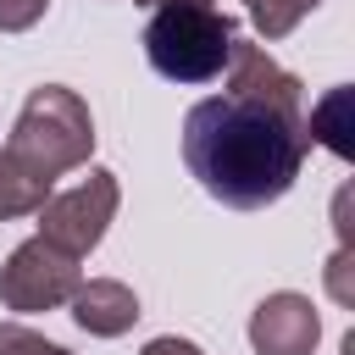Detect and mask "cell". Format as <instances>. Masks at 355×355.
Returning <instances> with one entry per match:
<instances>
[{"instance_id":"52a82bcc","label":"cell","mask_w":355,"mask_h":355,"mask_svg":"<svg viewBox=\"0 0 355 355\" xmlns=\"http://www.w3.org/2000/svg\"><path fill=\"white\" fill-rule=\"evenodd\" d=\"M227 94H250V100H266V105H277V111H305V89H300V78L288 72V67H277L261 44H250V39H233V50H227Z\"/></svg>"},{"instance_id":"7c38bea8","label":"cell","mask_w":355,"mask_h":355,"mask_svg":"<svg viewBox=\"0 0 355 355\" xmlns=\"http://www.w3.org/2000/svg\"><path fill=\"white\" fill-rule=\"evenodd\" d=\"M0 355H72V349L50 344L44 333H33L22 322H0Z\"/></svg>"},{"instance_id":"277c9868","label":"cell","mask_w":355,"mask_h":355,"mask_svg":"<svg viewBox=\"0 0 355 355\" xmlns=\"http://www.w3.org/2000/svg\"><path fill=\"white\" fill-rule=\"evenodd\" d=\"M78 283H83L78 255H67V250H55L50 239L33 233V239H22V244L6 255V266H0V305H6V311H22V316L55 311V305H72Z\"/></svg>"},{"instance_id":"9a60e30c","label":"cell","mask_w":355,"mask_h":355,"mask_svg":"<svg viewBox=\"0 0 355 355\" xmlns=\"http://www.w3.org/2000/svg\"><path fill=\"white\" fill-rule=\"evenodd\" d=\"M139 355H205L194 338H178V333H161V338H150Z\"/></svg>"},{"instance_id":"4fadbf2b","label":"cell","mask_w":355,"mask_h":355,"mask_svg":"<svg viewBox=\"0 0 355 355\" xmlns=\"http://www.w3.org/2000/svg\"><path fill=\"white\" fill-rule=\"evenodd\" d=\"M327 294L338 305H355V244H338L327 261Z\"/></svg>"},{"instance_id":"5b68a950","label":"cell","mask_w":355,"mask_h":355,"mask_svg":"<svg viewBox=\"0 0 355 355\" xmlns=\"http://www.w3.org/2000/svg\"><path fill=\"white\" fill-rule=\"evenodd\" d=\"M116 200H122L116 172L89 166V178H83L78 189L50 194V200L33 211V216H39V239H50L55 250H67V255L83 261V255L105 239V227H111V216H116Z\"/></svg>"},{"instance_id":"8992f818","label":"cell","mask_w":355,"mask_h":355,"mask_svg":"<svg viewBox=\"0 0 355 355\" xmlns=\"http://www.w3.org/2000/svg\"><path fill=\"white\" fill-rule=\"evenodd\" d=\"M322 338V316L305 294L277 288L250 311V344L255 355H311Z\"/></svg>"},{"instance_id":"7a4b0ae2","label":"cell","mask_w":355,"mask_h":355,"mask_svg":"<svg viewBox=\"0 0 355 355\" xmlns=\"http://www.w3.org/2000/svg\"><path fill=\"white\" fill-rule=\"evenodd\" d=\"M144 6V61L166 83H211L233 50V17L216 0H139Z\"/></svg>"},{"instance_id":"9c48e42d","label":"cell","mask_w":355,"mask_h":355,"mask_svg":"<svg viewBox=\"0 0 355 355\" xmlns=\"http://www.w3.org/2000/svg\"><path fill=\"white\" fill-rule=\"evenodd\" d=\"M44 200H50V178L28 172L22 161H11V155L0 150V222H6V216H33Z\"/></svg>"},{"instance_id":"ba28073f","label":"cell","mask_w":355,"mask_h":355,"mask_svg":"<svg viewBox=\"0 0 355 355\" xmlns=\"http://www.w3.org/2000/svg\"><path fill=\"white\" fill-rule=\"evenodd\" d=\"M72 322L94 338H122L139 322V294L116 277H83L72 294Z\"/></svg>"},{"instance_id":"5bb4252c","label":"cell","mask_w":355,"mask_h":355,"mask_svg":"<svg viewBox=\"0 0 355 355\" xmlns=\"http://www.w3.org/2000/svg\"><path fill=\"white\" fill-rule=\"evenodd\" d=\"M50 0H0V33H28Z\"/></svg>"},{"instance_id":"30bf717a","label":"cell","mask_w":355,"mask_h":355,"mask_svg":"<svg viewBox=\"0 0 355 355\" xmlns=\"http://www.w3.org/2000/svg\"><path fill=\"white\" fill-rule=\"evenodd\" d=\"M349 89H327L322 94V105H311V116H305V139L311 144H327L333 155H349L355 144H349Z\"/></svg>"},{"instance_id":"8fae6325","label":"cell","mask_w":355,"mask_h":355,"mask_svg":"<svg viewBox=\"0 0 355 355\" xmlns=\"http://www.w3.org/2000/svg\"><path fill=\"white\" fill-rule=\"evenodd\" d=\"M316 6L322 0H244V11H250V22H255L261 39H288Z\"/></svg>"},{"instance_id":"3957f363","label":"cell","mask_w":355,"mask_h":355,"mask_svg":"<svg viewBox=\"0 0 355 355\" xmlns=\"http://www.w3.org/2000/svg\"><path fill=\"white\" fill-rule=\"evenodd\" d=\"M89 150H94V116H89V105H83L72 89H61V83L33 89V94L22 100V116H17L11 139H6V155L22 161L28 172L50 178V183H55L61 172L83 166Z\"/></svg>"},{"instance_id":"6da1fadb","label":"cell","mask_w":355,"mask_h":355,"mask_svg":"<svg viewBox=\"0 0 355 355\" xmlns=\"http://www.w3.org/2000/svg\"><path fill=\"white\" fill-rule=\"evenodd\" d=\"M311 155L305 111H277L250 94H211L183 116V161L200 189L233 211L283 200Z\"/></svg>"}]
</instances>
